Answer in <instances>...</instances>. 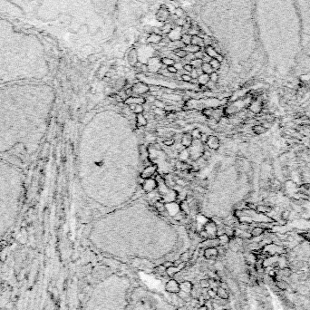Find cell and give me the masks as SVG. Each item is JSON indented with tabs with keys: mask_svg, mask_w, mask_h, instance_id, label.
<instances>
[{
	"mask_svg": "<svg viewBox=\"0 0 310 310\" xmlns=\"http://www.w3.org/2000/svg\"><path fill=\"white\" fill-rule=\"evenodd\" d=\"M189 158V153L188 149H183L181 152H180V159L181 160H186Z\"/></svg>",
	"mask_w": 310,
	"mask_h": 310,
	"instance_id": "obj_37",
	"label": "cell"
},
{
	"mask_svg": "<svg viewBox=\"0 0 310 310\" xmlns=\"http://www.w3.org/2000/svg\"><path fill=\"white\" fill-rule=\"evenodd\" d=\"M189 64L193 66V68H200L202 64H203V61H202V59L195 58V59H193V60H191Z\"/></svg>",
	"mask_w": 310,
	"mask_h": 310,
	"instance_id": "obj_31",
	"label": "cell"
},
{
	"mask_svg": "<svg viewBox=\"0 0 310 310\" xmlns=\"http://www.w3.org/2000/svg\"><path fill=\"white\" fill-rule=\"evenodd\" d=\"M171 25H170L169 24H167V25H164L163 28H162V33H168V34H169V33L171 32Z\"/></svg>",
	"mask_w": 310,
	"mask_h": 310,
	"instance_id": "obj_53",
	"label": "cell"
},
{
	"mask_svg": "<svg viewBox=\"0 0 310 310\" xmlns=\"http://www.w3.org/2000/svg\"><path fill=\"white\" fill-rule=\"evenodd\" d=\"M201 134H202V132L200 131V130L199 128H194V129H192L190 131V134H191V136L193 137L194 140H200V138L201 136Z\"/></svg>",
	"mask_w": 310,
	"mask_h": 310,
	"instance_id": "obj_29",
	"label": "cell"
},
{
	"mask_svg": "<svg viewBox=\"0 0 310 310\" xmlns=\"http://www.w3.org/2000/svg\"><path fill=\"white\" fill-rule=\"evenodd\" d=\"M211 60V58L209 56V55H207L206 54H204V56L202 57V61H203V63H210V61Z\"/></svg>",
	"mask_w": 310,
	"mask_h": 310,
	"instance_id": "obj_55",
	"label": "cell"
},
{
	"mask_svg": "<svg viewBox=\"0 0 310 310\" xmlns=\"http://www.w3.org/2000/svg\"><path fill=\"white\" fill-rule=\"evenodd\" d=\"M208 138H209V136L207 135L206 134H204V132H202V134H201V136H200V140L201 141V142H203L204 144H206L207 141H208Z\"/></svg>",
	"mask_w": 310,
	"mask_h": 310,
	"instance_id": "obj_50",
	"label": "cell"
},
{
	"mask_svg": "<svg viewBox=\"0 0 310 310\" xmlns=\"http://www.w3.org/2000/svg\"><path fill=\"white\" fill-rule=\"evenodd\" d=\"M165 289H166V291H168V292H170L171 294H178L181 291L180 283L177 281V280L171 278L166 283Z\"/></svg>",
	"mask_w": 310,
	"mask_h": 310,
	"instance_id": "obj_7",
	"label": "cell"
},
{
	"mask_svg": "<svg viewBox=\"0 0 310 310\" xmlns=\"http://www.w3.org/2000/svg\"><path fill=\"white\" fill-rule=\"evenodd\" d=\"M181 80L184 81L185 83H189L191 82L192 78H191L190 75H189V73H183V75H181Z\"/></svg>",
	"mask_w": 310,
	"mask_h": 310,
	"instance_id": "obj_46",
	"label": "cell"
},
{
	"mask_svg": "<svg viewBox=\"0 0 310 310\" xmlns=\"http://www.w3.org/2000/svg\"><path fill=\"white\" fill-rule=\"evenodd\" d=\"M292 269L291 268L289 267H286V268H283V269H279L277 272V275L279 276L280 277H281L282 279H287V278H289L290 276L292 275Z\"/></svg>",
	"mask_w": 310,
	"mask_h": 310,
	"instance_id": "obj_15",
	"label": "cell"
},
{
	"mask_svg": "<svg viewBox=\"0 0 310 310\" xmlns=\"http://www.w3.org/2000/svg\"><path fill=\"white\" fill-rule=\"evenodd\" d=\"M207 294H208V296L211 299H215L217 298V290L216 289H213V288L208 289L207 290Z\"/></svg>",
	"mask_w": 310,
	"mask_h": 310,
	"instance_id": "obj_38",
	"label": "cell"
},
{
	"mask_svg": "<svg viewBox=\"0 0 310 310\" xmlns=\"http://www.w3.org/2000/svg\"><path fill=\"white\" fill-rule=\"evenodd\" d=\"M148 124V120L143 113L136 114V125L138 127H144Z\"/></svg>",
	"mask_w": 310,
	"mask_h": 310,
	"instance_id": "obj_20",
	"label": "cell"
},
{
	"mask_svg": "<svg viewBox=\"0 0 310 310\" xmlns=\"http://www.w3.org/2000/svg\"><path fill=\"white\" fill-rule=\"evenodd\" d=\"M218 240H219V244H220V246H225V245H228L229 243V241H230V238L229 237V236L227 235V234H221V235H219V236H218Z\"/></svg>",
	"mask_w": 310,
	"mask_h": 310,
	"instance_id": "obj_23",
	"label": "cell"
},
{
	"mask_svg": "<svg viewBox=\"0 0 310 310\" xmlns=\"http://www.w3.org/2000/svg\"><path fill=\"white\" fill-rule=\"evenodd\" d=\"M175 54L180 58H185L187 56L188 53L184 48H178L175 51Z\"/></svg>",
	"mask_w": 310,
	"mask_h": 310,
	"instance_id": "obj_34",
	"label": "cell"
},
{
	"mask_svg": "<svg viewBox=\"0 0 310 310\" xmlns=\"http://www.w3.org/2000/svg\"><path fill=\"white\" fill-rule=\"evenodd\" d=\"M265 229L263 228H261L260 226L257 225L255 227H253L250 230V235H251V238H257V237H261L263 236V234L265 233Z\"/></svg>",
	"mask_w": 310,
	"mask_h": 310,
	"instance_id": "obj_17",
	"label": "cell"
},
{
	"mask_svg": "<svg viewBox=\"0 0 310 310\" xmlns=\"http://www.w3.org/2000/svg\"><path fill=\"white\" fill-rule=\"evenodd\" d=\"M163 144L165 146H172L175 144V140L172 138V137H170V138H166L164 139L163 141Z\"/></svg>",
	"mask_w": 310,
	"mask_h": 310,
	"instance_id": "obj_43",
	"label": "cell"
},
{
	"mask_svg": "<svg viewBox=\"0 0 310 310\" xmlns=\"http://www.w3.org/2000/svg\"><path fill=\"white\" fill-rule=\"evenodd\" d=\"M200 236L201 238H203L204 240L209 239V235H208V233H207V232H206L204 229H202V230H200Z\"/></svg>",
	"mask_w": 310,
	"mask_h": 310,
	"instance_id": "obj_54",
	"label": "cell"
},
{
	"mask_svg": "<svg viewBox=\"0 0 310 310\" xmlns=\"http://www.w3.org/2000/svg\"><path fill=\"white\" fill-rule=\"evenodd\" d=\"M145 102L146 100L143 96H131L124 101V103L128 106L131 105H144Z\"/></svg>",
	"mask_w": 310,
	"mask_h": 310,
	"instance_id": "obj_10",
	"label": "cell"
},
{
	"mask_svg": "<svg viewBox=\"0 0 310 310\" xmlns=\"http://www.w3.org/2000/svg\"><path fill=\"white\" fill-rule=\"evenodd\" d=\"M161 64H163L166 66H170V65H174L175 61L173 60L172 58L170 57H163L161 59Z\"/></svg>",
	"mask_w": 310,
	"mask_h": 310,
	"instance_id": "obj_32",
	"label": "cell"
},
{
	"mask_svg": "<svg viewBox=\"0 0 310 310\" xmlns=\"http://www.w3.org/2000/svg\"><path fill=\"white\" fill-rule=\"evenodd\" d=\"M167 71L170 73H178V70H177L176 68H175V66L174 65H170V66H167Z\"/></svg>",
	"mask_w": 310,
	"mask_h": 310,
	"instance_id": "obj_49",
	"label": "cell"
},
{
	"mask_svg": "<svg viewBox=\"0 0 310 310\" xmlns=\"http://www.w3.org/2000/svg\"><path fill=\"white\" fill-rule=\"evenodd\" d=\"M142 188L146 193H150L158 188V181L156 179H153V178L146 179L144 180V182L142 185Z\"/></svg>",
	"mask_w": 310,
	"mask_h": 310,
	"instance_id": "obj_6",
	"label": "cell"
},
{
	"mask_svg": "<svg viewBox=\"0 0 310 310\" xmlns=\"http://www.w3.org/2000/svg\"><path fill=\"white\" fill-rule=\"evenodd\" d=\"M200 287L205 289V288H208L210 287V281L209 279H201L200 281Z\"/></svg>",
	"mask_w": 310,
	"mask_h": 310,
	"instance_id": "obj_42",
	"label": "cell"
},
{
	"mask_svg": "<svg viewBox=\"0 0 310 310\" xmlns=\"http://www.w3.org/2000/svg\"><path fill=\"white\" fill-rule=\"evenodd\" d=\"M205 52H206V54L207 55H209L211 58H216L217 56H218V53H217V51L213 48V46H206V50H205Z\"/></svg>",
	"mask_w": 310,
	"mask_h": 310,
	"instance_id": "obj_27",
	"label": "cell"
},
{
	"mask_svg": "<svg viewBox=\"0 0 310 310\" xmlns=\"http://www.w3.org/2000/svg\"><path fill=\"white\" fill-rule=\"evenodd\" d=\"M193 137L191 136L190 132H186V134H182V137H181V145L184 147V148L188 149L189 148V147L191 146V144H192L193 142Z\"/></svg>",
	"mask_w": 310,
	"mask_h": 310,
	"instance_id": "obj_12",
	"label": "cell"
},
{
	"mask_svg": "<svg viewBox=\"0 0 310 310\" xmlns=\"http://www.w3.org/2000/svg\"><path fill=\"white\" fill-rule=\"evenodd\" d=\"M198 80V83L201 84V85H207L208 83L210 82V76L207 75V73H201V75L197 78Z\"/></svg>",
	"mask_w": 310,
	"mask_h": 310,
	"instance_id": "obj_24",
	"label": "cell"
},
{
	"mask_svg": "<svg viewBox=\"0 0 310 310\" xmlns=\"http://www.w3.org/2000/svg\"><path fill=\"white\" fill-rule=\"evenodd\" d=\"M177 24H178V25H183L185 24V21H183L182 19H179L178 22H177Z\"/></svg>",
	"mask_w": 310,
	"mask_h": 310,
	"instance_id": "obj_60",
	"label": "cell"
},
{
	"mask_svg": "<svg viewBox=\"0 0 310 310\" xmlns=\"http://www.w3.org/2000/svg\"><path fill=\"white\" fill-rule=\"evenodd\" d=\"M162 266H163L164 268L168 269V268H171V267H172V266H174V263L172 261H171V260H167V261H165L163 264H162Z\"/></svg>",
	"mask_w": 310,
	"mask_h": 310,
	"instance_id": "obj_51",
	"label": "cell"
},
{
	"mask_svg": "<svg viewBox=\"0 0 310 310\" xmlns=\"http://www.w3.org/2000/svg\"><path fill=\"white\" fill-rule=\"evenodd\" d=\"M252 131L257 135H262L268 131V129L266 128L262 123H256L252 126Z\"/></svg>",
	"mask_w": 310,
	"mask_h": 310,
	"instance_id": "obj_16",
	"label": "cell"
},
{
	"mask_svg": "<svg viewBox=\"0 0 310 310\" xmlns=\"http://www.w3.org/2000/svg\"><path fill=\"white\" fill-rule=\"evenodd\" d=\"M165 206H166V210H167L168 214H169L170 216H171V217H174L176 214H178V213L181 211L180 205L177 204L175 201L166 203Z\"/></svg>",
	"mask_w": 310,
	"mask_h": 310,
	"instance_id": "obj_9",
	"label": "cell"
},
{
	"mask_svg": "<svg viewBox=\"0 0 310 310\" xmlns=\"http://www.w3.org/2000/svg\"><path fill=\"white\" fill-rule=\"evenodd\" d=\"M189 258H190V254H189V252H184V253H182L181 255V257H180V259L181 260V262H187V261H189Z\"/></svg>",
	"mask_w": 310,
	"mask_h": 310,
	"instance_id": "obj_40",
	"label": "cell"
},
{
	"mask_svg": "<svg viewBox=\"0 0 310 310\" xmlns=\"http://www.w3.org/2000/svg\"><path fill=\"white\" fill-rule=\"evenodd\" d=\"M180 288H181V291L191 294V291L193 289V286L189 281H183L180 283Z\"/></svg>",
	"mask_w": 310,
	"mask_h": 310,
	"instance_id": "obj_21",
	"label": "cell"
},
{
	"mask_svg": "<svg viewBox=\"0 0 310 310\" xmlns=\"http://www.w3.org/2000/svg\"><path fill=\"white\" fill-rule=\"evenodd\" d=\"M174 66H175V68H176L177 70H178V71L183 69V65L181 64V63H176V64H174Z\"/></svg>",
	"mask_w": 310,
	"mask_h": 310,
	"instance_id": "obj_57",
	"label": "cell"
},
{
	"mask_svg": "<svg viewBox=\"0 0 310 310\" xmlns=\"http://www.w3.org/2000/svg\"><path fill=\"white\" fill-rule=\"evenodd\" d=\"M156 96L152 95V94H148V96L145 97V100H146V102H149V103H153L156 100Z\"/></svg>",
	"mask_w": 310,
	"mask_h": 310,
	"instance_id": "obj_47",
	"label": "cell"
},
{
	"mask_svg": "<svg viewBox=\"0 0 310 310\" xmlns=\"http://www.w3.org/2000/svg\"><path fill=\"white\" fill-rule=\"evenodd\" d=\"M156 171H157V166L156 165H148V166H146L142 170V171L140 176L142 177L144 180L153 178V176H154Z\"/></svg>",
	"mask_w": 310,
	"mask_h": 310,
	"instance_id": "obj_8",
	"label": "cell"
},
{
	"mask_svg": "<svg viewBox=\"0 0 310 310\" xmlns=\"http://www.w3.org/2000/svg\"><path fill=\"white\" fill-rule=\"evenodd\" d=\"M301 237L304 239V240H306V242H308L310 244V231H307V232H303L300 234Z\"/></svg>",
	"mask_w": 310,
	"mask_h": 310,
	"instance_id": "obj_45",
	"label": "cell"
},
{
	"mask_svg": "<svg viewBox=\"0 0 310 310\" xmlns=\"http://www.w3.org/2000/svg\"><path fill=\"white\" fill-rule=\"evenodd\" d=\"M217 297H219L220 299H225L227 300L229 298V293H228V290L219 287L217 288Z\"/></svg>",
	"mask_w": 310,
	"mask_h": 310,
	"instance_id": "obj_22",
	"label": "cell"
},
{
	"mask_svg": "<svg viewBox=\"0 0 310 310\" xmlns=\"http://www.w3.org/2000/svg\"><path fill=\"white\" fill-rule=\"evenodd\" d=\"M153 105H154L155 108H159V109H165V107H166L165 102L162 100H159V99L155 100V102H153Z\"/></svg>",
	"mask_w": 310,
	"mask_h": 310,
	"instance_id": "obj_35",
	"label": "cell"
},
{
	"mask_svg": "<svg viewBox=\"0 0 310 310\" xmlns=\"http://www.w3.org/2000/svg\"><path fill=\"white\" fill-rule=\"evenodd\" d=\"M183 69H184V71H186L187 73H190L191 71L193 70V66L191 65L190 64H186V65H183Z\"/></svg>",
	"mask_w": 310,
	"mask_h": 310,
	"instance_id": "obj_48",
	"label": "cell"
},
{
	"mask_svg": "<svg viewBox=\"0 0 310 310\" xmlns=\"http://www.w3.org/2000/svg\"><path fill=\"white\" fill-rule=\"evenodd\" d=\"M204 257L207 259H215L218 256V249L217 248H204Z\"/></svg>",
	"mask_w": 310,
	"mask_h": 310,
	"instance_id": "obj_13",
	"label": "cell"
},
{
	"mask_svg": "<svg viewBox=\"0 0 310 310\" xmlns=\"http://www.w3.org/2000/svg\"><path fill=\"white\" fill-rule=\"evenodd\" d=\"M25 193V176L19 167L0 157V240L19 217Z\"/></svg>",
	"mask_w": 310,
	"mask_h": 310,
	"instance_id": "obj_2",
	"label": "cell"
},
{
	"mask_svg": "<svg viewBox=\"0 0 310 310\" xmlns=\"http://www.w3.org/2000/svg\"><path fill=\"white\" fill-rule=\"evenodd\" d=\"M191 38H192V36H189V35H182L181 37V41L184 44V45L189 46L191 44Z\"/></svg>",
	"mask_w": 310,
	"mask_h": 310,
	"instance_id": "obj_33",
	"label": "cell"
},
{
	"mask_svg": "<svg viewBox=\"0 0 310 310\" xmlns=\"http://www.w3.org/2000/svg\"><path fill=\"white\" fill-rule=\"evenodd\" d=\"M200 69H201L203 73H207V75H209V76L211 75V73H212L213 72H215L214 69L210 65V63H203Z\"/></svg>",
	"mask_w": 310,
	"mask_h": 310,
	"instance_id": "obj_25",
	"label": "cell"
},
{
	"mask_svg": "<svg viewBox=\"0 0 310 310\" xmlns=\"http://www.w3.org/2000/svg\"><path fill=\"white\" fill-rule=\"evenodd\" d=\"M131 89H132V92H134L132 96H142L150 92L149 85H147L146 83L142 82L134 83L131 86Z\"/></svg>",
	"mask_w": 310,
	"mask_h": 310,
	"instance_id": "obj_4",
	"label": "cell"
},
{
	"mask_svg": "<svg viewBox=\"0 0 310 310\" xmlns=\"http://www.w3.org/2000/svg\"><path fill=\"white\" fill-rule=\"evenodd\" d=\"M182 14H183V10L181 9V8H177L176 9V15H177V16H178V17H181L182 16Z\"/></svg>",
	"mask_w": 310,
	"mask_h": 310,
	"instance_id": "obj_58",
	"label": "cell"
},
{
	"mask_svg": "<svg viewBox=\"0 0 310 310\" xmlns=\"http://www.w3.org/2000/svg\"><path fill=\"white\" fill-rule=\"evenodd\" d=\"M218 80H219V76H218V73L216 72H213L212 73H211V75H210V81L211 82L216 83L218 82Z\"/></svg>",
	"mask_w": 310,
	"mask_h": 310,
	"instance_id": "obj_44",
	"label": "cell"
},
{
	"mask_svg": "<svg viewBox=\"0 0 310 310\" xmlns=\"http://www.w3.org/2000/svg\"><path fill=\"white\" fill-rule=\"evenodd\" d=\"M178 310H188V308H187L186 306H180V307L178 308Z\"/></svg>",
	"mask_w": 310,
	"mask_h": 310,
	"instance_id": "obj_62",
	"label": "cell"
},
{
	"mask_svg": "<svg viewBox=\"0 0 310 310\" xmlns=\"http://www.w3.org/2000/svg\"><path fill=\"white\" fill-rule=\"evenodd\" d=\"M181 37V28H180V27L171 29V32L169 33V38H170L171 41L180 40Z\"/></svg>",
	"mask_w": 310,
	"mask_h": 310,
	"instance_id": "obj_19",
	"label": "cell"
},
{
	"mask_svg": "<svg viewBox=\"0 0 310 310\" xmlns=\"http://www.w3.org/2000/svg\"><path fill=\"white\" fill-rule=\"evenodd\" d=\"M200 245L203 246V247H205V248H218L219 246H220L218 238H215V239H207V240H205L204 241H202Z\"/></svg>",
	"mask_w": 310,
	"mask_h": 310,
	"instance_id": "obj_14",
	"label": "cell"
},
{
	"mask_svg": "<svg viewBox=\"0 0 310 310\" xmlns=\"http://www.w3.org/2000/svg\"><path fill=\"white\" fill-rule=\"evenodd\" d=\"M203 229L208 233L209 239H215L218 237V226L215 221L213 220H209L204 226Z\"/></svg>",
	"mask_w": 310,
	"mask_h": 310,
	"instance_id": "obj_5",
	"label": "cell"
},
{
	"mask_svg": "<svg viewBox=\"0 0 310 310\" xmlns=\"http://www.w3.org/2000/svg\"><path fill=\"white\" fill-rule=\"evenodd\" d=\"M54 103L48 85H0V154L33 155L46 134Z\"/></svg>",
	"mask_w": 310,
	"mask_h": 310,
	"instance_id": "obj_1",
	"label": "cell"
},
{
	"mask_svg": "<svg viewBox=\"0 0 310 310\" xmlns=\"http://www.w3.org/2000/svg\"><path fill=\"white\" fill-rule=\"evenodd\" d=\"M161 40H162V36H160V35H155V34H153V35L150 36V37H149L148 39H147V42L154 44V43H160Z\"/></svg>",
	"mask_w": 310,
	"mask_h": 310,
	"instance_id": "obj_28",
	"label": "cell"
},
{
	"mask_svg": "<svg viewBox=\"0 0 310 310\" xmlns=\"http://www.w3.org/2000/svg\"><path fill=\"white\" fill-rule=\"evenodd\" d=\"M132 112H134L135 114H139V113H143V106L142 105H136L134 109L132 110Z\"/></svg>",
	"mask_w": 310,
	"mask_h": 310,
	"instance_id": "obj_41",
	"label": "cell"
},
{
	"mask_svg": "<svg viewBox=\"0 0 310 310\" xmlns=\"http://www.w3.org/2000/svg\"><path fill=\"white\" fill-rule=\"evenodd\" d=\"M219 287H222V288H224L226 290H229V286H228V284L226 282H219Z\"/></svg>",
	"mask_w": 310,
	"mask_h": 310,
	"instance_id": "obj_56",
	"label": "cell"
},
{
	"mask_svg": "<svg viewBox=\"0 0 310 310\" xmlns=\"http://www.w3.org/2000/svg\"><path fill=\"white\" fill-rule=\"evenodd\" d=\"M203 43H204L203 39H201L198 36H193L192 38H191V44H192V45H196V46H203Z\"/></svg>",
	"mask_w": 310,
	"mask_h": 310,
	"instance_id": "obj_30",
	"label": "cell"
},
{
	"mask_svg": "<svg viewBox=\"0 0 310 310\" xmlns=\"http://www.w3.org/2000/svg\"><path fill=\"white\" fill-rule=\"evenodd\" d=\"M184 49L187 51V53H189V54H195L199 51H200V46H196V45H192V44H190V45L189 46H186L184 47Z\"/></svg>",
	"mask_w": 310,
	"mask_h": 310,
	"instance_id": "obj_26",
	"label": "cell"
},
{
	"mask_svg": "<svg viewBox=\"0 0 310 310\" xmlns=\"http://www.w3.org/2000/svg\"><path fill=\"white\" fill-rule=\"evenodd\" d=\"M206 144L208 145V147L211 150H218L220 146V141L219 139L215 136V135H210L208 138V141H207Z\"/></svg>",
	"mask_w": 310,
	"mask_h": 310,
	"instance_id": "obj_11",
	"label": "cell"
},
{
	"mask_svg": "<svg viewBox=\"0 0 310 310\" xmlns=\"http://www.w3.org/2000/svg\"><path fill=\"white\" fill-rule=\"evenodd\" d=\"M210 65L214 70H218L220 67V62H219L216 58H211V60L210 61Z\"/></svg>",
	"mask_w": 310,
	"mask_h": 310,
	"instance_id": "obj_36",
	"label": "cell"
},
{
	"mask_svg": "<svg viewBox=\"0 0 310 310\" xmlns=\"http://www.w3.org/2000/svg\"><path fill=\"white\" fill-rule=\"evenodd\" d=\"M137 181H138V184H139V185H142L143 182H144V179L142 178V177L139 176L138 179H137Z\"/></svg>",
	"mask_w": 310,
	"mask_h": 310,
	"instance_id": "obj_59",
	"label": "cell"
},
{
	"mask_svg": "<svg viewBox=\"0 0 310 310\" xmlns=\"http://www.w3.org/2000/svg\"><path fill=\"white\" fill-rule=\"evenodd\" d=\"M124 92H125V94H126V96H127V98H128V97H131V96H132V94H134V92H132V89H131V87L126 88V89L124 90Z\"/></svg>",
	"mask_w": 310,
	"mask_h": 310,
	"instance_id": "obj_52",
	"label": "cell"
},
{
	"mask_svg": "<svg viewBox=\"0 0 310 310\" xmlns=\"http://www.w3.org/2000/svg\"><path fill=\"white\" fill-rule=\"evenodd\" d=\"M128 61L131 65L135 66V65L138 63V55L135 51V49H131L128 54Z\"/></svg>",
	"mask_w": 310,
	"mask_h": 310,
	"instance_id": "obj_18",
	"label": "cell"
},
{
	"mask_svg": "<svg viewBox=\"0 0 310 310\" xmlns=\"http://www.w3.org/2000/svg\"><path fill=\"white\" fill-rule=\"evenodd\" d=\"M198 310H208V309L206 308V306H200L198 308Z\"/></svg>",
	"mask_w": 310,
	"mask_h": 310,
	"instance_id": "obj_61",
	"label": "cell"
},
{
	"mask_svg": "<svg viewBox=\"0 0 310 310\" xmlns=\"http://www.w3.org/2000/svg\"><path fill=\"white\" fill-rule=\"evenodd\" d=\"M261 252L264 253L267 257L269 256H280L285 255L287 253V249L283 245L277 243H269L261 248Z\"/></svg>",
	"mask_w": 310,
	"mask_h": 310,
	"instance_id": "obj_3",
	"label": "cell"
},
{
	"mask_svg": "<svg viewBox=\"0 0 310 310\" xmlns=\"http://www.w3.org/2000/svg\"><path fill=\"white\" fill-rule=\"evenodd\" d=\"M202 306H205L206 308L208 310H214V306H213V302L211 299H207L205 300L204 304Z\"/></svg>",
	"mask_w": 310,
	"mask_h": 310,
	"instance_id": "obj_39",
	"label": "cell"
}]
</instances>
